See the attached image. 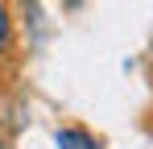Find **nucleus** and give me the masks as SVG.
Returning <instances> with one entry per match:
<instances>
[{
    "mask_svg": "<svg viewBox=\"0 0 153 149\" xmlns=\"http://www.w3.org/2000/svg\"><path fill=\"white\" fill-rule=\"evenodd\" d=\"M13 46V13H8V4L0 0V54Z\"/></svg>",
    "mask_w": 153,
    "mask_h": 149,
    "instance_id": "2",
    "label": "nucleus"
},
{
    "mask_svg": "<svg viewBox=\"0 0 153 149\" xmlns=\"http://www.w3.org/2000/svg\"><path fill=\"white\" fill-rule=\"evenodd\" d=\"M54 145L58 149H100V141L91 133H83V128H58L54 133Z\"/></svg>",
    "mask_w": 153,
    "mask_h": 149,
    "instance_id": "1",
    "label": "nucleus"
}]
</instances>
